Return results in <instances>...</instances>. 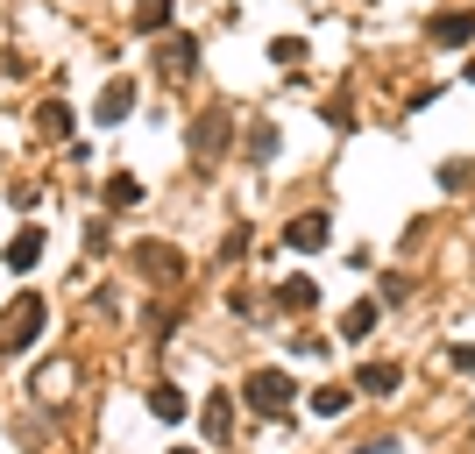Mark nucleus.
I'll list each match as a JSON object with an SVG mask.
<instances>
[{
    "instance_id": "nucleus-1",
    "label": "nucleus",
    "mask_w": 475,
    "mask_h": 454,
    "mask_svg": "<svg viewBox=\"0 0 475 454\" xmlns=\"http://www.w3.org/2000/svg\"><path fill=\"white\" fill-rule=\"evenodd\" d=\"M43 320H50V298H43V291H21V298L0 313V355H21V348L43 334Z\"/></svg>"
},
{
    "instance_id": "nucleus-2",
    "label": "nucleus",
    "mask_w": 475,
    "mask_h": 454,
    "mask_svg": "<svg viewBox=\"0 0 475 454\" xmlns=\"http://www.w3.org/2000/svg\"><path fill=\"white\" fill-rule=\"evenodd\" d=\"M242 398H249V412H263V419H277L291 398H298V383H291L284 369H256L249 383H242Z\"/></svg>"
},
{
    "instance_id": "nucleus-3",
    "label": "nucleus",
    "mask_w": 475,
    "mask_h": 454,
    "mask_svg": "<svg viewBox=\"0 0 475 454\" xmlns=\"http://www.w3.org/2000/svg\"><path fill=\"white\" fill-rule=\"evenodd\" d=\"M128 107H135V86H128V79H106V86H99L93 121H99V128H114V121H128Z\"/></svg>"
},
{
    "instance_id": "nucleus-4",
    "label": "nucleus",
    "mask_w": 475,
    "mask_h": 454,
    "mask_svg": "<svg viewBox=\"0 0 475 454\" xmlns=\"http://www.w3.org/2000/svg\"><path fill=\"white\" fill-rule=\"evenodd\" d=\"M284 242L298 249V256H312V249H327V213H298L284 227Z\"/></svg>"
},
{
    "instance_id": "nucleus-5",
    "label": "nucleus",
    "mask_w": 475,
    "mask_h": 454,
    "mask_svg": "<svg viewBox=\"0 0 475 454\" xmlns=\"http://www.w3.org/2000/svg\"><path fill=\"white\" fill-rule=\"evenodd\" d=\"M397 383H404V369H397V363H362V369H355V390H369V398H390Z\"/></svg>"
},
{
    "instance_id": "nucleus-6",
    "label": "nucleus",
    "mask_w": 475,
    "mask_h": 454,
    "mask_svg": "<svg viewBox=\"0 0 475 454\" xmlns=\"http://www.w3.org/2000/svg\"><path fill=\"white\" fill-rule=\"evenodd\" d=\"M469 36H475V14H469V7L433 14V43H469Z\"/></svg>"
},
{
    "instance_id": "nucleus-7",
    "label": "nucleus",
    "mask_w": 475,
    "mask_h": 454,
    "mask_svg": "<svg viewBox=\"0 0 475 454\" xmlns=\"http://www.w3.org/2000/svg\"><path fill=\"white\" fill-rule=\"evenodd\" d=\"M191 57H199V43H191V36H164V43H157V64H164L171 79L191 72Z\"/></svg>"
},
{
    "instance_id": "nucleus-8",
    "label": "nucleus",
    "mask_w": 475,
    "mask_h": 454,
    "mask_svg": "<svg viewBox=\"0 0 475 454\" xmlns=\"http://www.w3.org/2000/svg\"><path fill=\"white\" fill-rule=\"evenodd\" d=\"M36 256H43V227H21L7 242V270H36Z\"/></svg>"
},
{
    "instance_id": "nucleus-9",
    "label": "nucleus",
    "mask_w": 475,
    "mask_h": 454,
    "mask_svg": "<svg viewBox=\"0 0 475 454\" xmlns=\"http://www.w3.org/2000/svg\"><path fill=\"white\" fill-rule=\"evenodd\" d=\"M348 405H355V390H348V383H319V390H312V419H341Z\"/></svg>"
},
{
    "instance_id": "nucleus-10",
    "label": "nucleus",
    "mask_w": 475,
    "mask_h": 454,
    "mask_svg": "<svg viewBox=\"0 0 475 454\" xmlns=\"http://www.w3.org/2000/svg\"><path fill=\"white\" fill-rule=\"evenodd\" d=\"M36 128H43L50 142H64V135H72V107H64V99H43V107H36Z\"/></svg>"
},
{
    "instance_id": "nucleus-11",
    "label": "nucleus",
    "mask_w": 475,
    "mask_h": 454,
    "mask_svg": "<svg viewBox=\"0 0 475 454\" xmlns=\"http://www.w3.org/2000/svg\"><path fill=\"white\" fill-rule=\"evenodd\" d=\"M149 412H157V419H171V426H178V419H185L191 405H185V390H178V383H157V390H149Z\"/></svg>"
},
{
    "instance_id": "nucleus-12",
    "label": "nucleus",
    "mask_w": 475,
    "mask_h": 454,
    "mask_svg": "<svg viewBox=\"0 0 475 454\" xmlns=\"http://www.w3.org/2000/svg\"><path fill=\"white\" fill-rule=\"evenodd\" d=\"M312 298H319V291H312V277H284V291H277V305H284V313H305Z\"/></svg>"
},
{
    "instance_id": "nucleus-13",
    "label": "nucleus",
    "mask_w": 475,
    "mask_h": 454,
    "mask_svg": "<svg viewBox=\"0 0 475 454\" xmlns=\"http://www.w3.org/2000/svg\"><path fill=\"white\" fill-rule=\"evenodd\" d=\"M369 327H377V305H369V298H362V305H348V313H341V334H348V341H362V334H369Z\"/></svg>"
},
{
    "instance_id": "nucleus-14",
    "label": "nucleus",
    "mask_w": 475,
    "mask_h": 454,
    "mask_svg": "<svg viewBox=\"0 0 475 454\" xmlns=\"http://www.w3.org/2000/svg\"><path fill=\"white\" fill-rule=\"evenodd\" d=\"M440 184H447V192H475V164H469V157L440 164Z\"/></svg>"
},
{
    "instance_id": "nucleus-15",
    "label": "nucleus",
    "mask_w": 475,
    "mask_h": 454,
    "mask_svg": "<svg viewBox=\"0 0 475 454\" xmlns=\"http://www.w3.org/2000/svg\"><path fill=\"white\" fill-rule=\"evenodd\" d=\"M227 426H234V405H227V398H213V405H206V433H213V441H227Z\"/></svg>"
},
{
    "instance_id": "nucleus-16",
    "label": "nucleus",
    "mask_w": 475,
    "mask_h": 454,
    "mask_svg": "<svg viewBox=\"0 0 475 454\" xmlns=\"http://www.w3.org/2000/svg\"><path fill=\"white\" fill-rule=\"evenodd\" d=\"M270 57H277V64H305V36H277Z\"/></svg>"
},
{
    "instance_id": "nucleus-17",
    "label": "nucleus",
    "mask_w": 475,
    "mask_h": 454,
    "mask_svg": "<svg viewBox=\"0 0 475 454\" xmlns=\"http://www.w3.org/2000/svg\"><path fill=\"white\" fill-rule=\"evenodd\" d=\"M135 199H142L135 178H106V206H135Z\"/></svg>"
},
{
    "instance_id": "nucleus-18",
    "label": "nucleus",
    "mask_w": 475,
    "mask_h": 454,
    "mask_svg": "<svg viewBox=\"0 0 475 454\" xmlns=\"http://www.w3.org/2000/svg\"><path fill=\"white\" fill-rule=\"evenodd\" d=\"M270 150H277V128H270V121H263V128H256V135H249V157H256V164H263V157H270Z\"/></svg>"
},
{
    "instance_id": "nucleus-19",
    "label": "nucleus",
    "mask_w": 475,
    "mask_h": 454,
    "mask_svg": "<svg viewBox=\"0 0 475 454\" xmlns=\"http://www.w3.org/2000/svg\"><path fill=\"white\" fill-rule=\"evenodd\" d=\"M447 363L462 369V376H475V348H447Z\"/></svg>"
},
{
    "instance_id": "nucleus-20",
    "label": "nucleus",
    "mask_w": 475,
    "mask_h": 454,
    "mask_svg": "<svg viewBox=\"0 0 475 454\" xmlns=\"http://www.w3.org/2000/svg\"><path fill=\"white\" fill-rule=\"evenodd\" d=\"M178 454H199V448H178Z\"/></svg>"
}]
</instances>
